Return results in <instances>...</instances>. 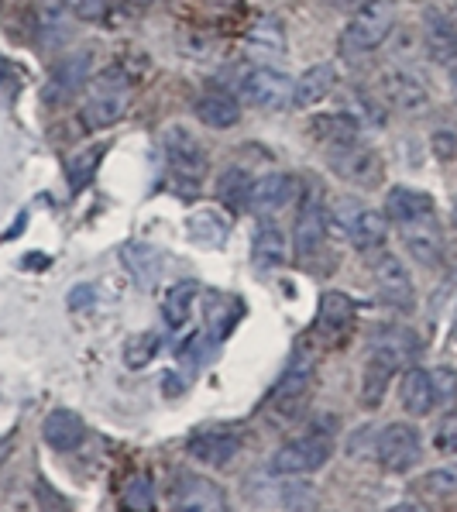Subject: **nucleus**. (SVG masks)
I'll list each match as a JSON object with an SVG mask.
<instances>
[{
    "mask_svg": "<svg viewBox=\"0 0 457 512\" xmlns=\"http://www.w3.org/2000/svg\"><path fill=\"white\" fill-rule=\"evenodd\" d=\"M128 104H131L128 73H121V69H104V73H97L90 80V86H86V97H83L86 128L90 131L114 128V124L124 117Z\"/></svg>",
    "mask_w": 457,
    "mask_h": 512,
    "instance_id": "obj_1",
    "label": "nucleus"
},
{
    "mask_svg": "<svg viewBox=\"0 0 457 512\" xmlns=\"http://www.w3.org/2000/svg\"><path fill=\"white\" fill-rule=\"evenodd\" d=\"M327 220H330V227H334V234L348 238L358 251L382 248L385 234H389V217H382L378 210L365 207V203L354 200V196H341V200H334Z\"/></svg>",
    "mask_w": 457,
    "mask_h": 512,
    "instance_id": "obj_2",
    "label": "nucleus"
},
{
    "mask_svg": "<svg viewBox=\"0 0 457 512\" xmlns=\"http://www.w3.org/2000/svg\"><path fill=\"white\" fill-rule=\"evenodd\" d=\"M392 25H396V7L389 0H365L344 28V52L365 55L382 49L385 38L392 35Z\"/></svg>",
    "mask_w": 457,
    "mask_h": 512,
    "instance_id": "obj_3",
    "label": "nucleus"
},
{
    "mask_svg": "<svg viewBox=\"0 0 457 512\" xmlns=\"http://www.w3.org/2000/svg\"><path fill=\"white\" fill-rule=\"evenodd\" d=\"M162 155L172 179L186 183L189 189H196L207 176V152H203L200 138L189 135V128H183V124H169L162 131Z\"/></svg>",
    "mask_w": 457,
    "mask_h": 512,
    "instance_id": "obj_4",
    "label": "nucleus"
},
{
    "mask_svg": "<svg viewBox=\"0 0 457 512\" xmlns=\"http://www.w3.org/2000/svg\"><path fill=\"white\" fill-rule=\"evenodd\" d=\"M330 454H334L330 433H303V437H293L272 454L269 468L272 475H310V471L330 461Z\"/></svg>",
    "mask_w": 457,
    "mask_h": 512,
    "instance_id": "obj_5",
    "label": "nucleus"
},
{
    "mask_svg": "<svg viewBox=\"0 0 457 512\" xmlns=\"http://www.w3.org/2000/svg\"><path fill=\"white\" fill-rule=\"evenodd\" d=\"M375 458L392 475H406L423 458V440L413 423H389L375 437Z\"/></svg>",
    "mask_w": 457,
    "mask_h": 512,
    "instance_id": "obj_6",
    "label": "nucleus"
},
{
    "mask_svg": "<svg viewBox=\"0 0 457 512\" xmlns=\"http://www.w3.org/2000/svg\"><path fill=\"white\" fill-rule=\"evenodd\" d=\"M327 162H330V169L344 179V183L365 186V189L378 186V176H382V159H378L375 148L361 145V138L344 141V145H330Z\"/></svg>",
    "mask_w": 457,
    "mask_h": 512,
    "instance_id": "obj_7",
    "label": "nucleus"
},
{
    "mask_svg": "<svg viewBox=\"0 0 457 512\" xmlns=\"http://www.w3.org/2000/svg\"><path fill=\"white\" fill-rule=\"evenodd\" d=\"M372 282L382 296V303H389L392 310L409 313L416 306V286L413 275L403 265V258H396L392 251H382V255L372 258Z\"/></svg>",
    "mask_w": 457,
    "mask_h": 512,
    "instance_id": "obj_8",
    "label": "nucleus"
},
{
    "mask_svg": "<svg viewBox=\"0 0 457 512\" xmlns=\"http://www.w3.org/2000/svg\"><path fill=\"white\" fill-rule=\"evenodd\" d=\"M403 244L409 251V258H416L427 269H437L444 262V227H440L437 214L416 217L403 224Z\"/></svg>",
    "mask_w": 457,
    "mask_h": 512,
    "instance_id": "obj_9",
    "label": "nucleus"
},
{
    "mask_svg": "<svg viewBox=\"0 0 457 512\" xmlns=\"http://www.w3.org/2000/svg\"><path fill=\"white\" fill-rule=\"evenodd\" d=\"M169 506L193 509V512H220V509H227V495H224V488L214 485L210 478L179 475L169 492Z\"/></svg>",
    "mask_w": 457,
    "mask_h": 512,
    "instance_id": "obj_10",
    "label": "nucleus"
},
{
    "mask_svg": "<svg viewBox=\"0 0 457 512\" xmlns=\"http://www.w3.org/2000/svg\"><path fill=\"white\" fill-rule=\"evenodd\" d=\"M189 458L207 464V468H224L238 458L241 451V433L238 430H227V427H217V430H200L189 437L186 444Z\"/></svg>",
    "mask_w": 457,
    "mask_h": 512,
    "instance_id": "obj_11",
    "label": "nucleus"
},
{
    "mask_svg": "<svg viewBox=\"0 0 457 512\" xmlns=\"http://www.w3.org/2000/svg\"><path fill=\"white\" fill-rule=\"evenodd\" d=\"M351 327H354V299L337 293V289L323 293L317 320H313V334L327 344H341L351 334Z\"/></svg>",
    "mask_w": 457,
    "mask_h": 512,
    "instance_id": "obj_12",
    "label": "nucleus"
},
{
    "mask_svg": "<svg viewBox=\"0 0 457 512\" xmlns=\"http://www.w3.org/2000/svg\"><path fill=\"white\" fill-rule=\"evenodd\" d=\"M241 93L248 104L272 110V107H286L289 100H293V83H289L279 69L262 66V69H251V73L244 76Z\"/></svg>",
    "mask_w": 457,
    "mask_h": 512,
    "instance_id": "obj_13",
    "label": "nucleus"
},
{
    "mask_svg": "<svg viewBox=\"0 0 457 512\" xmlns=\"http://www.w3.org/2000/svg\"><path fill=\"white\" fill-rule=\"evenodd\" d=\"M296 196V183L286 172H269V176L255 179L248 193V210L255 217H272L279 210H286Z\"/></svg>",
    "mask_w": 457,
    "mask_h": 512,
    "instance_id": "obj_14",
    "label": "nucleus"
},
{
    "mask_svg": "<svg viewBox=\"0 0 457 512\" xmlns=\"http://www.w3.org/2000/svg\"><path fill=\"white\" fill-rule=\"evenodd\" d=\"M382 90H385V100H389L392 107L406 110V114H420V110L430 107L427 83L416 73H409V69H389L382 80Z\"/></svg>",
    "mask_w": 457,
    "mask_h": 512,
    "instance_id": "obj_15",
    "label": "nucleus"
},
{
    "mask_svg": "<svg viewBox=\"0 0 457 512\" xmlns=\"http://www.w3.org/2000/svg\"><path fill=\"white\" fill-rule=\"evenodd\" d=\"M327 210H323V203L317 196H310V200L303 203V210H299L296 217V227H293V244H296V255L299 258H313L317 251L323 248V238H327Z\"/></svg>",
    "mask_w": 457,
    "mask_h": 512,
    "instance_id": "obj_16",
    "label": "nucleus"
},
{
    "mask_svg": "<svg viewBox=\"0 0 457 512\" xmlns=\"http://www.w3.org/2000/svg\"><path fill=\"white\" fill-rule=\"evenodd\" d=\"M396 372H399V365L389 358V354H382L378 348H368L365 372H361V406L365 409L382 406V399H385V392H389Z\"/></svg>",
    "mask_w": 457,
    "mask_h": 512,
    "instance_id": "obj_17",
    "label": "nucleus"
},
{
    "mask_svg": "<svg viewBox=\"0 0 457 512\" xmlns=\"http://www.w3.org/2000/svg\"><path fill=\"white\" fill-rule=\"evenodd\" d=\"M42 437L52 451L69 454L86 440V423H83L80 413H73V409H52L42 423Z\"/></svg>",
    "mask_w": 457,
    "mask_h": 512,
    "instance_id": "obj_18",
    "label": "nucleus"
},
{
    "mask_svg": "<svg viewBox=\"0 0 457 512\" xmlns=\"http://www.w3.org/2000/svg\"><path fill=\"white\" fill-rule=\"evenodd\" d=\"M310 378H313V361H310V354H296V358L286 365V372L279 375L275 389L269 392V403H272L275 409L296 406L299 399L306 396V389H310Z\"/></svg>",
    "mask_w": 457,
    "mask_h": 512,
    "instance_id": "obj_19",
    "label": "nucleus"
},
{
    "mask_svg": "<svg viewBox=\"0 0 457 512\" xmlns=\"http://www.w3.org/2000/svg\"><path fill=\"white\" fill-rule=\"evenodd\" d=\"M251 258H255V269L262 272H275L286 265L289 258V248H286V234L275 220L265 217L255 231V244H251Z\"/></svg>",
    "mask_w": 457,
    "mask_h": 512,
    "instance_id": "obj_20",
    "label": "nucleus"
},
{
    "mask_svg": "<svg viewBox=\"0 0 457 512\" xmlns=\"http://www.w3.org/2000/svg\"><path fill=\"white\" fill-rule=\"evenodd\" d=\"M337 86V66L334 62H317L293 83V104L296 107H317L327 100Z\"/></svg>",
    "mask_w": 457,
    "mask_h": 512,
    "instance_id": "obj_21",
    "label": "nucleus"
},
{
    "mask_svg": "<svg viewBox=\"0 0 457 512\" xmlns=\"http://www.w3.org/2000/svg\"><path fill=\"white\" fill-rule=\"evenodd\" d=\"M244 306L241 299L227 296V293H207L203 296V327L214 341H224L227 334L234 330V324L241 320Z\"/></svg>",
    "mask_w": 457,
    "mask_h": 512,
    "instance_id": "obj_22",
    "label": "nucleus"
},
{
    "mask_svg": "<svg viewBox=\"0 0 457 512\" xmlns=\"http://www.w3.org/2000/svg\"><path fill=\"white\" fill-rule=\"evenodd\" d=\"M121 262L141 289H152L155 282L162 279V269H165V255L159 248H152V244H128V248L121 251Z\"/></svg>",
    "mask_w": 457,
    "mask_h": 512,
    "instance_id": "obj_23",
    "label": "nucleus"
},
{
    "mask_svg": "<svg viewBox=\"0 0 457 512\" xmlns=\"http://www.w3.org/2000/svg\"><path fill=\"white\" fill-rule=\"evenodd\" d=\"M372 348H378L382 354H389V358L396 361L399 368H413V361L420 358L423 344H420V337H416V330L392 324V327L378 330L375 341H372Z\"/></svg>",
    "mask_w": 457,
    "mask_h": 512,
    "instance_id": "obj_24",
    "label": "nucleus"
},
{
    "mask_svg": "<svg viewBox=\"0 0 457 512\" xmlns=\"http://www.w3.org/2000/svg\"><path fill=\"white\" fill-rule=\"evenodd\" d=\"M427 214H437L430 193H420V189H409V186H392L389 196H385V217H389L392 224L403 227L409 220L427 217Z\"/></svg>",
    "mask_w": 457,
    "mask_h": 512,
    "instance_id": "obj_25",
    "label": "nucleus"
},
{
    "mask_svg": "<svg viewBox=\"0 0 457 512\" xmlns=\"http://www.w3.org/2000/svg\"><path fill=\"white\" fill-rule=\"evenodd\" d=\"M196 121H203L207 128L227 131L241 121V104L231 93H203V97L196 100Z\"/></svg>",
    "mask_w": 457,
    "mask_h": 512,
    "instance_id": "obj_26",
    "label": "nucleus"
},
{
    "mask_svg": "<svg viewBox=\"0 0 457 512\" xmlns=\"http://www.w3.org/2000/svg\"><path fill=\"white\" fill-rule=\"evenodd\" d=\"M423 31H427V49L433 59L447 62L457 55V25L447 14H440L437 7H430L427 14H423Z\"/></svg>",
    "mask_w": 457,
    "mask_h": 512,
    "instance_id": "obj_27",
    "label": "nucleus"
},
{
    "mask_svg": "<svg viewBox=\"0 0 457 512\" xmlns=\"http://www.w3.org/2000/svg\"><path fill=\"white\" fill-rule=\"evenodd\" d=\"M313 138L320 145H344V141L361 138V117L358 114H320L313 117Z\"/></svg>",
    "mask_w": 457,
    "mask_h": 512,
    "instance_id": "obj_28",
    "label": "nucleus"
},
{
    "mask_svg": "<svg viewBox=\"0 0 457 512\" xmlns=\"http://www.w3.org/2000/svg\"><path fill=\"white\" fill-rule=\"evenodd\" d=\"M227 231H231V224H227V217L217 214V210H196V214L186 220L189 241L200 244V248H220V244L227 241Z\"/></svg>",
    "mask_w": 457,
    "mask_h": 512,
    "instance_id": "obj_29",
    "label": "nucleus"
},
{
    "mask_svg": "<svg viewBox=\"0 0 457 512\" xmlns=\"http://www.w3.org/2000/svg\"><path fill=\"white\" fill-rule=\"evenodd\" d=\"M399 403L409 416H427L433 409V385H430V372L423 368H409L403 375V389H399Z\"/></svg>",
    "mask_w": 457,
    "mask_h": 512,
    "instance_id": "obj_30",
    "label": "nucleus"
},
{
    "mask_svg": "<svg viewBox=\"0 0 457 512\" xmlns=\"http://www.w3.org/2000/svg\"><path fill=\"white\" fill-rule=\"evenodd\" d=\"M251 172L241 165H227L217 176V200L227 203L231 210H248V193H251Z\"/></svg>",
    "mask_w": 457,
    "mask_h": 512,
    "instance_id": "obj_31",
    "label": "nucleus"
},
{
    "mask_svg": "<svg viewBox=\"0 0 457 512\" xmlns=\"http://www.w3.org/2000/svg\"><path fill=\"white\" fill-rule=\"evenodd\" d=\"M244 45H248L251 55L272 59V55L286 52V31H282V25L275 18H258L255 28H251L248 38H244Z\"/></svg>",
    "mask_w": 457,
    "mask_h": 512,
    "instance_id": "obj_32",
    "label": "nucleus"
},
{
    "mask_svg": "<svg viewBox=\"0 0 457 512\" xmlns=\"http://www.w3.org/2000/svg\"><path fill=\"white\" fill-rule=\"evenodd\" d=\"M196 296H200V286L196 282H176V286L165 289L162 296V317L169 327H183L189 320V313H193V303Z\"/></svg>",
    "mask_w": 457,
    "mask_h": 512,
    "instance_id": "obj_33",
    "label": "nucleus"
},
{
    "mask_svg": "<svg viewBox=\"0 0 457 512\" xmlns=\"http://www.w3.org/2000/svg\"><path fill=\"white\" fill-rule=\"evenodd\" d=\"M100 159H104V148H100V145L80 148V152H76L73 159H69L66 176H69V186H73V193H80V189L90 186V179L97 176Z\"/></svg>",
    "mask_w": 457,
    "mask_h": 512,
    "instance_id": "obj_34",
    "label": "nucleus"
},
{
    "mask_svg": "<svg viewBox=\"0 0 457 512\" xmlns=\"http://www.w3.org/2000/svg\"><path fill=\"white\" fill-rule=\"evenodd\" d=\"M155 354H159V334H155V330H148V334H138V337H131V341L124 344V365H128L131 372H138V368L152 365Z\"/></svg>",
    "mask_w": 457,
    "mask_h": 512,
    "instance_id": "obj_35",
    "label": "nucleus"
},
{
    "mask_svg": "<svg viewBox=\"0 0 457 512\" xmlns=\"http://www.w3.org/2000/svg\"><path fill=\"white\" fill-rule=\"evenodd\" d=\"M265 502H272L275 509H313L317 506V492H313L310 485H282L279 492H269L265 495Z\"/></svg>",
    "mask_w": 457,
    "mask_h": 512,
    "instance_id": "obj_36",
    "label": "nucleus"
},
{
    "mask_svg": "<svg viewBox=\"0 0 457 512\" xmlns=\"http://www.w3.org/2000/svg\"><path fill=\"white\" fill-rule=\"evenodd\" d=\"M121 506L124 509H138V512H148L155 509V485L148 475H135L121 492Z\"/></svg>",
    "mask_w": 457,
    "mask_h": 512,
    "instance_id": "obj_37",
    "label": "nucleus"
},
{
    "mask_svg": "<svg viewBox=\"0 0 457 512\" xmlns=\"http://www.w3.org/2000/svg\"><path fill=\"white\" fill-rule=\"evenodd\" d=\"M430 385H433V406H454L457 403V372L451 365H437L430 372Z\"/></svg>",
    "mask_w": 457,
    "mask_h": 512,
    "instance_id": "obj_38",
    "label": "nucleus"
},
{
    "mask_svg": "<svg viewBox=\"0 0 457 512\" xmlns=\"http://www.w3.org/2000/svg\"><path fill=\"white\" fill-rule=\"evenodd\" d=\"M86 62H90V55H76V59L62 62L59 73H55V86H59V90H66V93L80 90V83L86 76Z\"/></svg>",
    "mask_w": 457,
    "mask_h": 512,
    "instance_id": "obj_39",
    "label": "nucleus"
},
{
    "mask_svg": "<svg viewBox=\"0 0 457 512\" xmlns=\"http://www.w3.org/2000/svg\"><path fill=\"white\" fill-rule=\"evenodd\" d=\"M423 492L427 495H454L457 492V464L433 468L430 475L423 478Z\"/></svg>",
    "mask_w": 457,
    "mask_h": 512,
    "instance_id": "obj_40",
    "label": "nucleus"
},
{
    "mask_svg": "<svg viewBox=\"0 0 457 512\" xmlns=\"http://www.w3.org/2000/svg\"><path fill=\"white\" fill-rule=\"evenodd\" d=\"M433 447H437L440 454H457V409H451V413L437 423V430H433Z\"/></svg>",
    "mask_w": 457,
    "mask_h": 512,
    "instance_id": "obj_41",
    "label": "nucleus"
},
{
    "mask_svg": "<svg viewBox=\"0 0 457 512\" xmlns=\"http://www.w3.org/2000/svg\"><path fill=\"white\" fill-rule=\"evenodd\" d=\"M66 4L86 21H97V18H104V14H107V0H66Z\"/></svg>",
    "mask_w": 457,
    "mask_h": 512,
    "instance_id": "obj_42",
    "label": "nucleus"
},
{
    "mask_svg": "<svg viewBox=\"0 0 457 512\" xmlns=\"http://www.w3.org/2000/svg\"><path fill=\"white\" fill-rule=\"evenodd\" d=\"M93 303V289L83 286V289H73V296H69V306L73 310H80V306H90Z\"/></svg>",
    "mask_w": 457,
    "mask_h": 512,
    "instance_id": "obj_43",
    "label": "nucleus"
},
{
    "mask_svg": "<svg viewBox=\"0 0 457 512\" xmlns=\"http://www.w3.org/2000/svg\"><path fill=\"white\" fill-rule=\"evenodd\" d=\"M444 66H447V83H451V93L457 97V55H454V59H447Z\"/></svg>",
    "mask_w": 457,
    "mask_h": 512,
    "instance_id": "obj_44",
    "label": "nucleus"
},
{
    "mask_svg": "<svg viewBox=\"0 0 457 512\" xmlns=\"http://www.w3.org/2000/svg\"><path fill=\"white\" fill-rule=\"evenodd\" d=\"M7 447H11V437H0V461L7 458Z\"/></svg>",
    "mask_w": 457,
    "mask_h": 512,
    "instance_id": "obj_45",
    "label": "nucleus"
},
{
    "mask_svg": "<svg viewBox=\"0 0 457 512\" xmlns=\"http://www.w3.org/2000/svg\"><path fill=\"white\" fill-rule=\"evenodd\" d=\"M327 4L341 7V11H348V7H354V0H327Z\"/></svg>",
    "mask_w": 457,
    "mask_h": 512,
    "instance_id": "obj_46",
    "label": "nucleus"
},
{
    "mask_svg": "<svg viewBox=\"0 0 457 512\" xmlns=\"http://www.w3.org/2000/svg\"><path fill=\"white\" fill-rule=\"evenodd\" d=\"M451 220H454V227H457V196H454V207H451Z\"/></svg>",
    "mask_w": 457,
    "mask_h": 512,
    "instance_id": "obj_47",
    "label": "nucleus"
}]
</instances>
